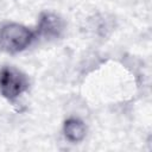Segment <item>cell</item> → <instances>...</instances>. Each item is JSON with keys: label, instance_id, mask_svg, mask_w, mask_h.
Segmentation results:
<instances>
[{"label": "cell", "instance_id": "6da1fadb", "mask_svg": "<svg viewBox=\"0 0 152 152\" xmlns=\"http://www.w3.org/2000/svg\"><path fill=\"white\" fill-rule=\"evenodd\" d=\"M34 33L24 25L10 23L0 28V49L7 53H18L31 45Z\"/></svg>", "mask_w": 152, "mask_h": 152}, {"label": "cell", "instance_id": "7a4b0ae2", "mask_svg": "<svg viewBox=\"0 0 152 152\" xmlns=\"http://www.w3.org/2000/svg\"><path fill=\"white\" fill-rule=\"evenodd\" d=\"M28 89V78L13 66L0 69V93L8 101H14Z\"/></svg>", "mask_w": 152, "mask_h": 152}, {"label": "cell", "instance_id": "3957f363", "mask_svg": "<svg viewBox=\"0 0 152 152\" xmlns=\"http://www.w3.org/2000/svg\"><path fill=\"white\" fill-rule=\"evenodd\" d=\"M37 28L39 36L46 39H56L62 36L64 31V23L57 14L45 12L40 14Z\"/></svg>", "mask_w": 152, "mask_h": 152}, {"label": "cell", "instance_id": "277c9868", "mask_svg": "<svg viewBox=\"0 0 152 152\" xmlns=\"http://www.w3.org/2000/svg\"><path fill=\"white\" fill-rule=\"evenodd\" d=\"M63 133L70 142H80L84 139L87 134V127L84 122L80 119L70 118L65 120L63 125Z\"/></svg>", "mask_w": 152, "mask_h": 152}]
</instances>
